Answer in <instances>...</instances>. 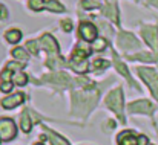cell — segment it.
I'll return each mask as SVG.
<instances>
[{"label": "cell", "mask_w": 158, "mask_h": 145, "mask_svg": "<svg viewBox=\"0 0 158 145\" xmlns=\"http://www.w3.org/2000/svg\"><path fill=\"white\" fill-rule=\"evenodd\" d=\"M74 113L77 115H86L88 112L92 110V107L97 102V95L95 93H74Z\"/></svg>", "instance_id": "cell-1"}, {"label": "cell", "mask_w": 158, "mask_h": 145, "mask_svg": "<svg viewBox=\"0 0 158 145\" xmlns=\"http://www.w3.org/2000/svg\"><path fill=\"white\" fill-rule=\"evenodd\" d=\"M106 105L110 110H114L121 121H124V116H123V90L120 87L115 89V90H112L106 96Z\"/></svg>", "instance_id": "cell-2"}, {"label": "cell", "mask_w": 158, "mask_h": 145, "mask_svg": "<svg viewBox=\"0 0 158 145\" xmlns=\"http://www.w3.org/2000/svg\"><path fill=\"white\" fill-rule=\"evenodd\" d=\"M17 136V128L12 119L9 118H0V139L5 142L12 141Z\"/></svg>", "instance_id": "cell-3"}, {"label": "cell", "mask_w": 158, "mask_h": 145, "mask_svg": "<svg viewBox=\"0 0 158 145\" xmlns=\"http://www.w3.org/2000/svg\"><path fill=\"white\" fill-rule=\"evenodd\" d=\"M138 73H140V76L148 83V86H149V89L152 90L154 96L158 99V73L154 69H148V67H140V69H138Z\"/></svg>", "instance_id": "cell-4"}, {"label": "cell", "mask_w": 158, "mask_h": 145, "mask_svg": "<svg viewBox=\"0 0 158 145\" xmlns=\"http://www.w3.org/2000/svg\"><path fill=\"white\" fill-rule=\"evenodd\" d=\"M117 45L123 50H131V49L140 48V41L131 34V32H120L117 38Z\"/></svg>", "instance_id": "cell-5"}, {"label": "cell", "mask_w": 158, "mask_h": 145, "mask_svg": "<svg viewBox=\"0 0 158 145\" xmlns=\"http://www.w3.org/2000/svg\"><path fill=\"white\" fill-rule=\"evenodd\" d=\"M141 35L144 37L146 43L154 49V52L158 55V28L157 26H144L141 29Z\"/></svg>", "instance_id": "cell-6"}, {"label": "cell", "mask_w": 158, "mask_h": 145, "mask_svg": "<svg viewBox=\"0 0 158 145\" xmlns=\"http://www.w3.org/2000/svg\"><path fill=\"white\" fill-rule=\"evenodd\" d=\"M78 34L85 41H94L97 38V28L91 22H81L78 26Z\"/></svg>", "instance_id": "cell-7"}, {"label": "cell", "mask_w": 158, "mask_h": 145, "mask_svg": "<svg viewBox=\"0 0 158 145\" xmlns=\"http://www.w3.org/2000/svg\"><path fill=\"white\" fill-rule=\"evenodd\" d=\"M129 112L131 113H146V115H151L154 112V105L149 101L141 99V101H135V102L129 104Z\"/></svg>", "instance_id": "cell-8"}, {"label": "cell", "mask_w": 158, "mask_h": 145, "mask_svg": "<svg viewBox=\"0 0 158 145\" xmlns=\"http://www.w3.org/2000/svg\"><path fill=\"white\" fill-rule=\"evenodd\" d=\"M39 43H40V48L46 49V50L49 52V57H51V55H54V57L58 55V46H57L55 40H54L49 34H45V35L40 38Z\"/></svg>", "instance_id": "cell-9"}, {"label": "cell", "mask_w": 158, "mask_h": 145, "mask_svg": "<svg viewBox=\"0 0 158 145\" xmlns=\"http://www.w3.org/2000/svg\"><path fill=\"white\" fill-rule=\"evenodd\" d=\"M117 142L118 145H140V136H135L132 130H127L118 135Z\"/></svg>", "instance_id": "cell-10"}, {"label": "cell", "mask_w": 158, "mask_h": 145, "mask_svg": "<svg viewBox=\"0 0 158 145\" xmlns=\"http://www.w3.org/2000/svg\"><path fill=\"white\" fill-rule=\"evenodd\" d=\"M25 101V96H23V93H15V95H9V96L3 98L2 101H0V104H2V107L3 108H14L15 105H19V104H22Z\"/></svg>", "instance_id": "cell-11"}, {"label": "cell", "mask_w": 158, "mask_h": 145, "mask_svg": "<svg viewBox=\"0 0 158 145\" xmlns=\"http://www.w3.org/2000/svg\"><path fill=\"white\" fill-rule=\"evenodd\" d=\"M45 80H48V81H51V83L54 81V84H60V86H68L69 81H71V78H69L66 73H63V72H57V73L46 75Z\"/></svg>", "instance_id": "cell-12"}, {"label": "cell", "mask_w": 158, "mask_h": 145, "mask_svg": "<svg viewBox=\"0 0 158 145\" xmlns=\"http://www.w3.org/2000/svg\"><path fill=\"white\" fill-rule=\"evenodd\" d=\"M5 38H6V41H8V43L15 45V43H19V41H20V38H22V32H20L19 29H9V31H6Z\"/></svg>", "instance_id": "cell-13"}, {"label": "cell", "mask_w": 158, "mask_h": 145, "mask_svg": "<svg viewBox=\"0 0 158 145\" xmlns=\"http://www.w3.org/2000/svg\"><path fill=\"white\" fill-rule=\"evenodd\" d=\"M103 14L107 15L112 22H115V23H118V11H117V6L115 5H106L105 8H103Z\"/></svg>", "instance_id": "cell-14"}, {"label": "cell", "mask_w": 158, "mask_h": 145, "mask_svg": "<svg viewBox=\"0 0 158 145\" xmlns=\"http://www.w3.org/2000/svg\"><path fill=\"white\" fill-rule=\"evenodd\" d=\"M46 133H48V138H49V141L52 142V145H71L64 138H61L60 135L54 133V131L48 130V128H46Z\"/></svg>", "instance_id": "cell-15"}, {"label": "cell", "mask_w": 158, "mask_h": 145, "mask_svg": "<svg viewBox=\"0 0 158 145\" xmlns=\"http://www.w3.org/2000/svg\"><path fill=\"white\" fill-rule=\"evenodd\" d=\"M20 125H22V130L25 133H29L31 131L32 122H31V118H29V113L28 112H23L22 113V116H20Z\"/></svg>", "instance_id": "cell-16"}, {"label": "cell", "mask_w": 158, "mask_h": 145, "mask_svg": "<svg viewBox=\"0 0 158 145\" xmlns=\"http://www.w3.org/2000/svg\"><path fill=\"white\" fill-rule=\"evenodd\" d=\"M12 81H14L17 86H25V84L28 83V75H26L25 72L19 70V72H15V73L12 75Z\"/></svg>", "instance_id": "cell-17"}, {"label": "cell", "mask_w": 158, "mask_h": 145, "mask_svg": "<svg viewBox=\"0 0 158 145\" xmlns=\"http://www.w3.org/2000/svg\"><path fill=\"white\" fill-rule=\"evenodd\" d=\"M46 8L49 11H54V12H63L64 11V6L61 3H58L57 0H48L46 2Z\"/></svg>", "instance_id": "cell-18"}, {"label": "cell", "mask_w": 158, "mask_h": 145, "mask_svg": "<svg viewBox=\"0 0 158 145\" xmlns=\"http://www.w3.org/2000/svg\"><path fill=\"white\" fill-rule=\"evenodd\" d=\"M115 66H117V69L120 70V73H121V75H124V76L129 80V84L132 86V84H134V81H132L131 75H129V70H127V67H126V66H124L121 61H118V60H115Z\"/></svg>", "instance_id": "cell-19"}, {"label": "cell", "mask_w": 158, "mask_h": 145, "mask_svg": "<svg viewBox=\"0 0 158 145\" xmlns=\"http://www.w3.org/2000/svg\"><path fill=\"white\" fill-rule=\"evenodd\" d=\"M131 60H141V61H155L157 60V55H152V53H137V55H132Z\"/></svg>", "instance_id": "cell-20"}, {"label": "cell", "mask_w": 158, "mask_h": 145, "mask_svg": "<svg viewBox=\"0 0 158 145\" xmlns=\"http://www.w3.org/2000/svg\"><path fill=\"white\" fill-rule=\"evenodd\" d=\"M12 55L17 58V60H22V61H25L26 58H28V53H26V50L23 48H17L12 50Z\"/></svg>", "instance_id": "cell-21"}, {"label": "cell", "mask_w": 158, "mask_h": 145, "mask_svg": "<svg viewBox=\"0 0 158 145\" xmlns=\"http://www.w3.org/2000/svg\"><path fill=\"white\" fill-rule=\"evenodd\" d=\"M45 2L43 0H28V6L32 9V11H40L43 8Z\"/></svg>", "instance_id": "cell-22"}, {"label": "cell", "mask_w": 158, "mask_h": 145, "mask_svg": "<svg viewBox=\"0 0 158 145\" xmlns=\"http://www.w3.org/2000/svg\"><path fill=\"white\" fill-rule=\"evenodd\" d=\"M11 89H12L11 81H2V84H0V90H2V92L8 93V92H11Z\"/></svg>", "instance_id": "cell-23"}, {"label": "cell", "mask_w": 158, "mask_h": 145, "mask_svg": "<svg viewBox=\"0 0 158 145\" xmlns=\"http://www.w3.org/2000/svg\"><path fill=\"white\" fill-rule=\"evenodd\" d=\"M61 29L64 32H71L72 31V22L71 20H63L61 22Z\"/></svg>", "instance_id": "cell-24"}, {"label": "cell", "mask_w": 158, "mask_h": 145, "mask_svg": "<svg viewBox=\"0 0 158 145\" xmlns=\"http://www.w3.org/2000/svg\"><path fill=\"white\" fill-rule=\"evenodd\" d=\"M37 45H39V41H28V43H26L28 48L26 49H29L32 53H37V52H39V46H37Z\"/></svg>", "instance_id": "cell-25"}, {"label": "cell", "mask_w": 158, "mask_h": 145, "mask_svg": "<svg viewBox=\"0 0 158 145\" xmlns=\"http://www.w3.org/2000/svg\"><path fill=\"white\" fill-rule=\"evenodd\" d=\"M81 5H83L86 9H89V8H98V6H100V5H98L97 2H94V0H85Z\"/></svg>", "instance_id": "cell-26"}, {"label": "cell", "mask_w": 158, "mask_h": 145, "mask_svg": "<svg viewBox=\"0 0 158 145\" xmlns=\"http://www.w3.org/2000/svg\"><path fill=\"white\" fill-rule=\"evenodd\" d=\"M105 46H106L105 40H97V41L94 43V49H95V50H103V49H105Z\"/></svg>", "instance_id": "cell-27"}, {"label": "cell", "mask_w": 158, "mask_h": 145, "mask_svg": "<svg viewBox=\"0 0 158 145\" xmlns=\"http://www.w3.org/2000/svg\"><path fill=\"white\" fill-rule=\"evenodd\" d=\"M8 17V11H6V6L0 3V18H6Z\"/></svg>", "instance_id": "cell-28"}, {"label": "cell", "mask_w": 158, "mask_h": 145, "mask_svg": "<svg viewBox=\"0 0 158 145\" xmlns=\"http://www.w3.org/2000/svg\"><path fill=\"white\" fill-rule=\"evenodd\" d=\"M100 66H102V67H107V63H106V61H100V60H97V61L94 63V67H100Z\"/></svg>", "instance_id": "cell-29"}, {"label": "cell", "mask_w": 158, "mask_h": 145, "mask_svg": "<svg viewBox=\"0 0 158 145\" xmlns=\"http://www.w3.org/2000/svg\"><path fill=\"white\" fill-rule=\"evenodd\" d=\"M149 5H154V6H158V0H148Z\"/></svg>", "instance_id": "cell-30"}, {"label": "cell", "mask_w": 158, "mask_h": 145, "mask_svg": "<svg viewBox=\"0 0 158 145\" xmlns=\"http://www.w3.org/2000/svg\"><path fill=\"white\" fill-rule=\"evenodd\" d=\"M34 145H43V144H34Z\"/></svg>", "instance_id": "cell-31"}, {"label": "cell", "mask_w": 158, "mask_h": 145, "mask_svg": "<svg viewBox=\"0 0 158 145\" xmlns=\"http://www.w3.org/2000/svg\"><path fill=\"white\" fill-rule=\"evenodd\" d=\"M149 145H152V144H149Z\"/></svg>", "instance_id": "cell-32"}]
</instances>
